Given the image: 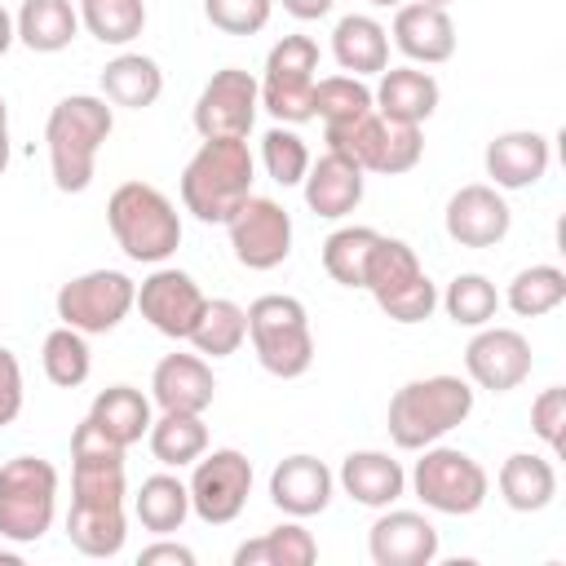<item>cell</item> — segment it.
I'll list each match as a JSON object with an SVG mask.
<instances>
[{
  "label": "cell",
  "instance_id": "obj_1",
  "mask_svg": "<svg viewBox=\"0 0 566 566\" xmlns=\"http://www.w3.org/2000/svg\"><path fill=\"white\" fill-rule=\"evenodd\" d=\"M252 150L243 137H203L181 172V203L208 226H226L239 203L252 195Z\"/></svg>",
  "mask_w": 566,
  "mask_h": 566
},
{
  "label": "cell",
  "instance_id": "obj_2",
  "mask_svg": "<svg viewBox=\"0 0 566 566\" xmlns=\"http://www.w3.org/2000/svg\"><path fill=\"white\" fill-rule=\"evenodd\" d=\"M111 128H115V115H111L106 97H93V93L62 97L49 111L44 142H49V164H53V186L57 190H66V195L88 190L97 150L111 137Z\"/></svg>",
  "mask_w": 566,
  "mask_h": 566
},
{
  "label": "cell",
  "instance_id": "obj_3",
  "mask_svg": "<svg viewBox=\"0 0 566 566\" xmlns=\"http://www.w3.org/2000/svg\"><path fill=\"white\" fill-rule=\"evenodd\" d=\"M473 411V385L460 376H424L407 380L389 398V438L402 451H424L464 424Z\"/></svg>",
  "mask_w": 566,
  "mask_h": 566
},
{
  "label": "cell",
  "instance_id": "obj_4",
  "mask_svg": "<svg viewBox=\"0 0 566 566\" xmlns=\"http://www.w3.org/2000/svg\"><path fill=\"white\" fill-rule=\"evenodd\" d=\"M106 221H111L115 243L133 261H150V265L168 261L181 243V217H177L172 199L146 181L115 186V195L106 199Z\"/></svg>",
  "mask_w": 566,
  "mask_h": 566
},
{
  "label": "cell",
  "instance_id": "obj_5",
  "mask_svg": "<svg viewBox=\"0 0 566 566\" xmlns=\"http://www.w3.org/2000/svg\"><path fill=\"white\" fill-rule=\"evenodd\" d=\"M248 336H252L256 363L279 380H296L314 363L310 314L296 296H283V292L256 296L248 305Z\"/></svg>",
  "mask_w": 566,
  "mask_h": 566
},
{
  "label": "cell",
  "instance_id": "obj_6",
  "mask_svg": "<svg viewBox=\"0 0 566 566\" xmlns=\"http://www.w3.org/2000/svg\"><path fill=\"white\" fill-rule=\"evenodd\" d=\"M363 287L376 296V305L394 318V323H424L438 305V287L424 274L420 256L411 243L402 239H376L371 256H367V274Z\"/></svg>",
  "mask_w": 566,
  "mask_h": 566
},
{
  "label": "cell",
  "instance_id": "obj_7",
  "mask_svg": "<svg viewBox=\"0 0 566 566\" xmlns=\"http://www.w3.org/2000/svg\"><path fill=\"white\" fill-rule=\"evenodd\" d=\"M57 513V469L40 455H13L0 464V535L35 544Z\"/></svg>",
  "mask_w": 566,
  "mask_h": 566
},
{
  "label": "cell",
  "instance_id": "obj_8",
  "mask_svg": "<svg viewBox=\"0 0 566 566\" xmlns=\"http://www.w3.org/2000/svg\"><path fill=\"white\" fill-rule=\"evenodd\" d=\"M411 486H416L424 509L447 513V517H469V513L482 509V500L491 491V478L469 451L424 447V455L411 469Z\"/></svg>",
  "mask_w": 566,
  "mask_h": 566
},
{
  "label": "cell",
  "instance_id": "obj_9",
  "mask_svg": "<svg viewBox=\"0 0 566 566\" xmlns=\"http://www.w3.org/2000/svg\"><path fill=\"white\" fill-rule=\"evenodd\" d=\"M261 84V106L279 124L314 119V84H318V44L310 35H283L270 57Z\"/></svg>",
  "mask_w": 566,
  "mask_h": 566
},
{
  "label": "cell",
  "instance_id": "obj_10",
  "mask_svg": "<svg viewBox=\"0 0 566 566\" xmlns=\"http://www.w3.org/2000/svg\"><path fill=\"white\" fill-rule=\"evenodd\" d=\"M137 301V283L119 270H88L71 283H62L57 292V318L84 336H97V332H111L128 318Z\"/></svg>",
  "mask_w": 566,
  "mask_h": 566
},
{
  "label": "cell",
  "instance_id": "obj_11",
  "mask_svg": "<svg viewBox=\"0 0 566 566\" xmlns=\"http://www.w3.org/2000/svg\"><path fill=\"white\" fill-rule=\"evenodd\" d=\"M252 491V460L234 447H221L212 455L195 460L190 473V513H199L208 526H226L243 513Z\"/></svg>",
  "mask_w": 566,
  "mask_h": 566
},
{
  "label": "cell",
  "instance_id": "obj_12",
  "mask_svg": "<svg viewBox=\"0 0 566 566\" xmlns=\"http://www.w3.org/2000/svg\"><path fill=\"white\" fill-rule=\"evenodd\" d=\"M226 230H230V248H234L239 265H248V270H274L292 252V217L274 199L248 195L239 203V212L226 221Z\"/></svg>",
  "mask_w": 566,
  "mask_h": 566
},
{
  "label": "cell",
  "instance_id": "obj_13",
  "mask_svg": "<svg viewBox=\"0 0 566 566\" xmlns=\"http://www.w3.org/2000/svg\"><path fill=\"white\" fill-rule=\"evenodd\" d=\"M256 106H261V84L252 80V71L221 66L195 102V128L199 137H248L256 124Z\"/></svg>",
  "mask_w": 566,
  "mask_h": 566
},
{
  "label": "cell",
  "instance_id": "obj_14",
  "mask_svg": "<svg viewBox=\"0 0 566 566\" xmlns=\"http://www.w3.org/2000/svg\"><path fill=\"white\" fill-rule=\"evenodd\" d=\"M531 340L513 327H482L469 345H464V371L478 389L491 394H509L531 376Z\"/></svg>",
  "mask_w": 566,
  "mask_h": 566
},
{
  "label": "cell",
  "instance_id": "obj_15",
  "mask_svg": "<svg viewBox=\"0 0 566 566\" xmlns=\"http://www.w3.org/2000/svg\"><path fill=\"white\" fill-rule=\"evenodd\" d=\"M203 292H199V283L186 274V270H155L150 279H142V287H137V310H142V318L155 327V332H164V336H172V340H186L190 332H195V323H199V314H203Z\"/></svg>",
  "mask_w": 566,
  "mask_h": 566
},
{
  "label": "cell",
  "instance_id": "obj_16",
  "mask_svg": "<svg viewBox=\"0 0 566 566\" xmlns=\"http://www.w3.org/2000/svg\"><path fill=\"white\" fill-rule=\"evenodd\" d=\"M509 226H513V212H509L504 195L486 181L460 186L447 199V234L460 248H495L509 234Z\"/></svg>",
  "mask_w": 566,
  "mask_h": 566
},
{
  "label": "cell",
  "instance_id": "obj_17",
  "mask_svg": "<svg viewBox=\"0 0 566 566\" xmlns=\"http://www.w3.org/2000/svg\"><path fill=\"white\" fill-rule=\"evenodd\" d=\"M367 553L376 566H429L438 557V531L424 513L394 509V513L376 517V526L367 535Z\"/></svg>",
  "mask_w": 566,
  "mask_h": 566
},
{
  "label": "cell",
  "instance_id": "obj_18",
  "mask_svg": "<svg viewBox=\"0 0 566 566\" xmlns=\"http://www.w3.org/2000/svg\"><path fill=\"white\" fill-rule=\"evenodd\" d=\"M394 44L411 57V62H447L455 53V22L447 18L442 4H424V0H407L394 13Z\"/></svg>",
  "mask_w": 566,
  "mask_h": 566
},
{
  "label": "cell",
  "instance_id": "obj_19",
  "mask_svg": "<svg viewBox=\"0 0 566 566\" xmlns=\"http://www.w3.org/2000/svg\"><path fill=\"white\" fill-rule=\"evenodd\" d=\"M548 159H553V150H548L544 133L513 128V133H500L486 146V177L500 190H526V186H535L548 172Z\"/></svg>",
  "mask_w": 566,
  "mask_h": 566
},
{
  "label": "cell",
  "instance_id": "obj_20",
  "mask_svg": "<svg viewBox=\"0 0 566 566\" xmlns=\"http://www.w3.org/2000/svg\"><path fill=\"white\" fill-rule=\"evenodd\" d=\"M332 469L314 455H287L270 473V500L292 517H314L332 504Z\"/></svg>",
  "mask_w": 566,
  "mask_h": 566
},
{
  "label": "cell",
  "instance_id": "obj_21",
  "mask_svg": "<svg viewBox=\"0 0 566 566\" xmlns=\"http://www.w3.org/2000/svg\"><path fill=\"white\" fill-rule=\"evenodd\" d=\"M150 394L164 411H199L203 416L212 407L217 380H212V367L199 354H164L155 363Z\"/></svg>",
  "mask_w": 566,
  "mask_h": 566
},
{
  "label": "cell",
  "instance_id": "obj_22",
  "mask_svg": "<svg viewBox=\"0 0 566 566\" xmlns=\"http://www.w3.org/2000/svg\"><path fill=\"white\" fill-rule=\"evenodd\" d=\"M305 203L318 217H345L363 203V168L336 150H327L318 164H310L305 172Z\"/></svg>",
  "mask_w": 566,
  "mask_h": 566
},
{
  "label": "cell",
  "instance_id": "obj_23",
  "mask_svg": "<svg viewBox=\"0 0 566 566\" xmlns=\"http://www.w3.org/2000/svg\"><path fill=\"white\" fill-rule=\"evenodd\" d=\"M340 486L367 509H389L407 491V473L389 451H349L340 460Z\"/></svg>",
  "mask_w": 566,
  "mask_h": 566
},
{
  "label": "cell",
  "instance_id": "obj_24",
  "mask_svg": "<svg viewBox=\"0 0 566 566\" xmlns=\"http://www.w3.org/2000/svg\"><path fill=\"white\" fill-rule=\"evenodd\" d=\"M376 111L398 124H424L438 111V80L416 66H385L380 88L371 93Z\"/></svg>",
  "mask_w": 566,
  "mask_h": 566
},
{
  "label": "cell",
  "instance_id": "obj_25",
  "mask_svg": "<svg viewBox=\"0 0 566 566\" xmlns=\"http://www.w3.org/2000/svg\"><path fill=\"white\" fill-rule=\"evenodd\" d=\"M332 57L349 75H380L389 66V31L367 13H345L332 31Z\"/></svg>",
  "mask_w": 566,
  "mask_h": 566
},
{
  "label": "cell",
  "instance_id": "obj_26",
  "mask_svg": "<svg viewBox=\"0 0 566 566\" xmlns=\"http://www.w3.org/2000/svg\"><path fill=\"white\" fill-rule=\"evenodd\" d=\"M159 93H164V71L146 53H119L102 66V97L111 106L142 111V106H155Z\"/></svg>",
  "mask_w": 566,
  "mask_h": 566
},
{
  "label": "cell",
  "instance_id": "obj_27",
  "mask_svg": "<svg viewBox=\"0 0 566 566\" xmlns=\"http://www.w3.org/2000/svg\"><path fill=\"white\" fill-rule=\"evenodd\" d=\"M88 420L128 451L133 442H142L150 433V398L142 389H133V385H111V389H102L93 398Z\"/></svg>",
  "mask_w": 566,
  "mask_h": 566
},
{
  "label": "cell",
  "instance_id": "obj_28",
  "mask_svg": "<svg viewBox=\"0 0 566 566\" xmlns=\"http://www.w3.org/2000/svg\"><path fill=\"white\" fill-rule=\"evenodd\" d=\"M13 31L31 53H62L80 31V13L71 0H22Z\"/></svg>",
  "mask_w": 566,
  "mask_h": 566
},
{
  "label": "cell",
  "instance_id": "obj_29",
  "mask_svg": "<svg viewBox=\"0 0 566 566\" xmlns=\"http://www.w3.org/2000/svg\"><path fill=\"white\" fill-rule=\"evenodd\" d=\"M500 495H504V504L517 509V513H539V509H548L553 495H557V469H553L544 455L517 451V455H509V460L500 464Z\"/></svg>",
  "mask_w": 566,
  "mask_h": 566
},
{
  "label": "cell",
  "instance_id": "obj_30",
  "mask_svg": "<svg viewBox=\"0 0 566 566\" xmlns=\"http://www.w3.org/2000/svg\"><path fill=\"white\" fill-rule=\"evenodd\" d=\"M150 455L168 469L195 464L208 451V424L199 411H164L159 420H150Z\"/></svg>",
  "mask_w": 566,
  "mask_h": 566
},
{
  "label": "cell",
  "instance_id": "obj_31",
  "mask_svg": "<svg viewBox=\"0 0 566 566\" xmlns=\"http://www.w3.org/2000/svg\"><path fill=\"white\" fill-rule=\"evenodd\" d=\"M133 513H137V522H142L146 531L172 535V531H181V522H186V513H190V486H186L181 478H172V473H155V478H146L142 491L133 495Z\"/></svg>",
  "mask_w": 566,
  "mask_h": 566
},
{
  "label": "cell",
  "instance_id": "obj_32",
  "mask_svg": "<svg viewBox=\"0 0 566 566\" xmlns=\"http://www.w3.org/2000/svg\"><path fill=\"white\" fill-rule=\"evenodd\" d=\"M66 535L84 557H115L124 548L128 522H124V504L115 509H97V504H71L66 513Z\"/></svg>",
  "mask_w": 566,
  "mask_h": 566
},
{
  "label": "cell",
  "instance_id": "obj_33",
  "mask_svg": "<svg viewBox=\"0 0 566 566\" xmlns=\"http://www.w3.org/2000/svg\"><path fill=\"white\" fill-rule=\"evenodd\" d=\"M314 557H318V544L296 522L274 526L261 539H248L234 548V566H310Z\"/></svg>",
  "mask_w": 566,
  "mask_h": 566
},
{
  "label": "cell",
  "instance_id": "obj_34",
  "mask_svg": "<svg viewBox=\"0 0 566 566\" xmlns=\"http://www.w3.org/2000/svg\"><path fill=\"white\" fill-rule=\"evenodd\" d=\"M186 340L208 358H226L248 340V310L226 301V296L221 301H203V314H199V323H195V332Z\"/></svg>",
  "mask_w": 566,
  "mask_h": 566
},
{
  "label": "cell",
  "instance_id": "obj_35",
  "mask_svg": "<svg viewBox=\"0 0 566 566\" xmlns=\"http://www.w3.org/2000/svg\"><path fill=\"white\" fill-rule=\"evenodd\" d=\"M80 22L102 44H128L146 27V0H80Z\"/></svg>",
  "mask_w": 566,
  "mask_h": 566
},
{
  "label": "cell",
  "instance_id": "obj_36",
  "mask_svg": "<svg viewBox=\"0 0 566 566\" xmlns=\"http://www.w3.org/2000/svg\"><path fill=\"white\" fill-rule=\"evenodd\" d=\"M376 230L371 226H345L336 234H327L323 243V270L340 283V287H363V274H367V256L376 248Z\"/></svg>",
  "mask_w": 566,
  "mask_h": 566
},
{
  "label": "cell",
  "instance_id": "obj_37",
  "mask_svg": "<svg viewBox=\"0 0 566 566\" xmlns=\"http://www.w3.org/2000/svg\"><path fill=\"white\" fill-rule=\"evenodd\" d=\"M509 310L517 318H539V314H553L562 301H566V274L557 265H531L522 270L513 283H509Z\"/></svg>",
  "mask_w": 566,
  "mask_h": 566
},
{
  "label": "cell",
  "instance_id": "obj_38",
  "mask_svg": "<svg viewBox=\"0 0 566 566\" xmlns=\"http://www.w3.org/2000/svg\"><path fill=\"white\" fill-rule=\"evenodd\" d=\"M371 106H376L371 88L358 75H327V80L314 84V119H323V128L349 124V119L367 115Z\"/></svg>",
  "mask_w": 566,
  "mask_h": 566
},
{
  "label": "cell",
  "instance_id": "obj_39",
  "mask_svg": "<svg viewBox=\"0 0 566 566\" xmlns=\"http://www.w3.org/2000/svg\"><path fill=\"white\" fill-rule=\"evenodd\" d=\"M442 305L451 314V323L460 327H486L500 310V292L486 274H455L442 292Z\"/></svg>",
  "mask_w": 566,
  "mask_h": 566
},
{
  "label": "cell",
  "instance_id": "obj_40",
  "mask_svg": "<svg viewBox=\"0 0 566 566\" xmlns=\"http://www.w3.org/2000/svg\"><path fill=\"white\" fill-rule=\"evenodd\" d=\"M40 358H44V376H49L53 385H62V389L84 385V380H88V367H93L84 332L66 327V323L44 336V354H40Z\"/></svg>",
  "mask_w": 566,
  "mask_h": 566
},
{
  "label": "cell",
  "instance_id": "obj_41",
  "mask_svg": "<svg viewBox=\"0 0 566 566\" xmlns=\"http://www.w3.org/2000/svg\"><path fill=\"white\" fill-rule=\"evenodd\" d=\"M420 155H424L420 124H398V119H385V115H380V142H376V155H371V168H367V172L394 177V172L416 168Z\"/></svg>",
  "mask_w": 566,
  "mask_h": 566
},
{
  "label": "cell",
  "instance_id": "obj_42",
  "mask_svg": "<svg viewBox=\"0 0 566 566\" xmlns=\"http://www.w3.org/2000/svg\"><path fill=\"white\" fill-rule=\"evenodd\" d=\"M261 159H265V172L279 186H301L305 172H310V146L292 128H283V124L261 137Z\"/></svg>",
  "mask_w": 566,
  "mask_h": 566
},
{
  "label": "cell",
  "instance_id": "obj_43",
  "mask_svg": "<svg viewBox=\"0 0 566 566\" xmlns=\"http://www.w3.org/2000/svg\"><path fill=\"white\" fill-rule=\"evenodd\" d=\"M274 0H203V13L226 35H256L270 22Z\"/></svg>",
  "mask_w": 566,
  "mask_h": 566
},
{
  "label": "cell",
  "instance_id": "obj_44",
  "mask_svg": "<svg viewBox=\"0 0 566 566\" xmlns=\"http://www.w3.org/2000/svg\"><path fill=\"white\" fill-rule=\"evenodd\" d=\"M531 429L548 442V451H562V442H566V389L562 385H548L531 402Z\"/></svg>",
  "mask_w": 566,
  "mask_h": 566
},
{
  "label": "cell",
  "instance_id": "obj_45",
  "mask_svg": "<svg viewBox=\"0 0 566 566\" xmlns=\"http://www.w3.org/2000/svg\"><path fill=\"white\" fill-rule=\"evenodd\" d=\"M22 411V367L13 358V349L0 345V429L13 424Z\"/></svg>",
  "mask_w": 566,
  "mask_h": 566
},
{
  "label": "cell",
  "instance_id": "obj_46",
  "mask_svg": "<svg viewBox=\"0 0 566 566\" xmlns=\"http://www.w3.org/2000/svg\"><path fill=\"white\" fill-rule=\"evenodd\" d=\"M142 566H155V562H172V566H195V553L186 548V544H172V539H159V544H150V548H142V557H137Z\"/></svg>",
  "mask_w": 566,
  "mask_h": 566
},
{
  "label": "cell",
  "instance_id": "obj_47",
  "mask_svg": "<svg viewBox=\"0 0 566 566\" xmlns=\"http://www.w3.org/2000/svg\"><path fill=\"white\" fill-rule=\"evenodd\" d=\"M332 4H336V0H283V9H287L292 18H301V22H314V18H323Z\"/></svg>",
  "mask_w": 566,
  "mask_h": 566
},
{
  "label": "cell",
  "instance_id": "obj_48",
  "mask_svg": "<svg viewBox=\"0 0 566 566\" xmlns=\"http://www.w3.org/2000/svg\"><path fill=\"white\" fill-rule=\"evenodd\" d=\"M4 168H9V106L0 97V177H4Z\"/></svg>",
  "mask_w": 566,
  "mask_h": 566
},
{
  "label": "cell",
  "instance_id": "obj_49",
  "mask_svg": "<svg viewBox=\"0 0 566 566\" xmlns=\"http://www.w3.org/2000/svg\"><path fill=\"white\" fill-rule=\"evenodd\" d=\"M18 40V31H13V18H9V9L0 4V57L9 53V44Z\"/></svg>",
  "mask_w": 566,
  "mask_h": 566
},
{
  "label": "cell",
  "instance_id": "obj_50",
  "mask_svg": "<svg viewBox=\"0 0 566 566\" xmlns=\"http://www.w3.org/2000/svg\"><path fill=\"white\" fill-rule=\"evenodd\" d=\"M371 4H380V9H398V4H407V0H371Z\"/></svg>",
  "mask_w": 566,
  "mask_h": 566
},
{
  "label": "cell",
  "instance_id": "obj_51",
  "mask_svg": "<svg viewBox=\"0 0 566 566\" xmlns=\"http://www.w3.org/2000/svg\"><path fill=\"white\" fill-rule=\"evenodd\" d=\"M0 566H18V557L13 553H0Z\"/></svg>",
  "mask_w": 566,
  "mask_h": 566
},
{
  "label": "cell",
  "instance_id": "obj_52",
  "mask_svg": "<svg viewBox=\"0 0 566 566\" xmlns=\"http://www.w3.org/2000/svg\"><path fill=\"white\" fill-rule=\"evenodd\" d=\"M424 4H442V9H447V4H451V0H424Z\"/></svg>",
  "mask_w": 566,
  "mask_h": 566
}]
</instances>
